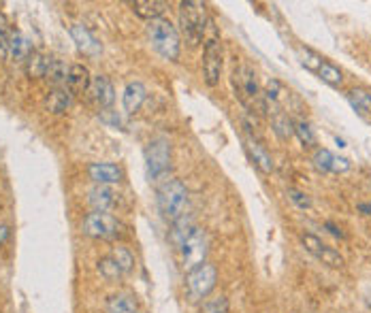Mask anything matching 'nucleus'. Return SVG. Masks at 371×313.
Wrapping results in <instances>:
<instances>
[{"label": "nucleus", "instance_id": "obj_1", "mask_svg": "<svg viewBox=\"0 0 371 313\" xmlns=\"http://www.w3.org/2000/svg\"><path fill=\"white\" fill-rule=\"evenodd\" d=\"M156 204H158V211H161V216L165 220H169L171 224L177 222L180 218L188 216L190 198H188L186 186L180 179H169L163 186H158Z\"/></svg>", "mask_w": 371, "mask_h": 313}, {"label": "nucleus", "instance_id": "obj_2", "mask_svg": "<svg viewBox=\"0 0 371 313\" xmlns=\"http://www.w3.org/2000/svg\"><path fill=\"white\" fill-rule=\"evenodd\" d=\"M147 36H149V43H151L154 51L156 54H161L165 60L175 62L180 58L182 39H180L177 28L169 20L161 18V20L147 22Z\"/></svg>", "mask_w": 371, "mask_h": 313}, {"label": "nucleus", "instance_id": "obj_3", "mask_svg": "<svg viewBox=\"0 0 371 313\" xmlns=\"http://www.w3.org/2000/svg\"><path fill=\"white\" fill-rule=\"evenodd\" d=\"M180 26L188 45H198L205 36V5L188 0L180 3Z\"/></svg>", "mask_w": 371, "mask_h": 313}, {"label": "nucleus", "instance_id": "obj_4", "mask_svg": "<svg viewBox=\"0 0 371 313\" xmlns=\"http://www.w3.org/2000/svg\"><path fill=\"white\" fill-rule=\"evenodd\" d=\"M145 169L149 179L158 181L171 171V145L165 137L151 139L145 147Z\"/></svg>", "mask_w": 371, "mask_h": 313}, {"label": "nucleus", "instance_id": "obj_5", "mask_svg": "<svg viewBox=\"0 0 371 313\" xmlns=\"http://www.w3.org/2000/svg\"><path fill=\"white\" fill-rule=\"evenodd\" d=\"M81 230L90 239H100V241H116L124 235V226L118 218L109 214H88L83 218Z\"/></svg>", "mask_w": 371, "mask_h": 313}, {"label": "nucleus", "instance_id": "obj_6", "mask_svg": "<svg viewBox=\"0 0 371 313\" xmlns=\"http://www.w3.org/2000/svg\"><path fill=\"white\" fill-rule=\"evenodd\" d=\"M216 281H218V269L211 265V263H203L201 267L192 269V271L186 275V292H188V298L194 300V302L205 300L211 292H214Z\"/></svg>", "mask_w": 371, "mask_h": 313}, {"label": "nucleus", "instance_id": "obj_7", "mask_svg": "<svg viewBox=\"0 0 371 313\" xmlns=\"http://www.w3.org/2000/svg\"><path fill=\"white\" fill-rule=\"evenodd\" d=\"M182 251V267L184 271H192L196 267H201L207 258V251H209V241H207V235L203 228H194V232L186 239V243L180 247Z\"/></svg>", "mask_w": 371, "mask_h": 313}, {"label": "nucleus", "instance_id": "obj_8", "mask_svg": "<svg viewBox=\"0 0 371 313\" xmlns=\"http://www.w3.org/2000/svg\"><path fill=\"white\" fill-rule=\"evenodd\" d=\"M222 43L218 39H209L203 49V77L207 85H218L222 75Z\"/></svg>", "mask_w": 371, "mask_h": 313}, {"label": "nucleus", "instance_id": "obj_9", "mask_svg": "<svg viewBox=\"0 0 371 313\" xmlns=\"http://www.w3.org/2000/svg\"><path fill=\"white\" fill-rule=\"evenodd\" d=\"M233 83L237 90V96L241 98L243 104L256 102V98L260 96V88H258V79L254 69H250L248 64H241L239 69H235L233 73Z\"/></svg>", "mask_w": 371, "mask_h": 313}, {"label": "nucleus", "instance_id": "obj_10", "mask_svg": "<svg viewBox=\"0 0 371 313\" xmlns=\"http://www.w3.org/2000/svg\"><path fill=\"white\" fill-rule=\"evenodd\" d=\"M301 241H303V245H305V249L311 253V256H316L318 260H321L323 265H329L331 269H342L344 267V256L337 251V249H333V247H329L327 243H323L318 237H313V235H303L301 237Z\"/></svg>", "mask_w": 371, "mask_h": 313}, {"label": "nucleus", "instance_id": "obj_11", "mask_svg": "<svg viewBox=\"0 0 371 313\" xmlns=\"http://www.w3.org/2000/svg\"><path fill=\"white\" fill-rule=\"evenodd\" d=\"M311 162L313 167L321 171V173H346L350 171V160L348 158H342V155H335L333 151L321 147V149H316L313 155H311Z\"/></svg>", "mask_w": 371, "mask_h": 313}, {"label": "nucleus", "instance_id": "obj_12", "mask_svg": "<svg viewBox=\"0 0 371 313\" xmlns=\"http://www.w3.org/2000/svg\"><path fill=\"white\" fill-rule=\"evenodd\" d=\"M88 177L96 186H116L124 179V171L112 162H92L88 167Z\"/></svg>", "mask_w": 371, "mask_h": 313}, {"label": "nucleus", "instance_id": "obj_13", "mask_svg": "<svg viewBox=\"0 0 371 313\" xmlns=\"http://www.w3.org/2000/svg\"><path fill=\"white\" fill-rule=\"evenodd\" d=\"M88 94L92 96V100L98 104L100 109H109L112 104H114V100H116L114 83L109 81V77H104V75H96V77H92V83H90Z\"/></svg>", "mask_w": 371, "mask_h": 313}, {"label": "nucleus", "instance_id": "obj_14", "mask_svg": "<svg viewBox=\"0 0 371 313\" xmlns=\"http://www.w3.org/2000/svg\"><path fill=\"white\" fill-rule=\"evenodd\" d=\"M71 36H73L77 49L81 51L83 56H88V58H98L100 56L102 47H100L98 39L83 24H73L71 26Z\"/></svg>", "mask_w": 371, "mask_h": 313}, {"label": "nucleus", "instance_id": "obj_15", "mask_svg": "<svg viewBox=\"0 0 371 313\" xmlns=\"http://www.w3.org/2000/svg\"><path fill=\"white\" fill-rule=\"evenodd\" d=\"M147 98V90L141 81H128L122 94V107L126 116H135Z\"/></svg>", "mask_w": 371, "mask_h": 313}, {"label": "nucleus", "instance_id": "obj_16", "mask_svg": "<svg viewBox=\"0 0 371 313\" xmlns=\"http://www.w3.org/2000/svg\"><path fill=\"white\" fill-rule=\"evenodd\" d=\"M88 202H90V207L94 209V211L107 214L116 204V192L109 186H94L88 192Z\"/></svg>", "mask_w": 371, "mask_h": 313}, {"label": "nucleus", "instance_id": "obj_17", "mask_svg": "<svg viewBox=\"0 0 371 313\" xmlns=\"http://www.w3.org/2000/svg\"><path fill=\"white\" fill-rule=\"evenodd\" d=\"M90 83H92L90 71L83 64H71L69 79H67V90L73 96H81V94H86L90 90Z\"/></svg>", "mask_w": 371, "mask_h": 313}, {"label": "nucleus", "instance_id": "obj_18", "mask_svg": "<svg viewBox=\"0 0 371 313\" xmlns=\"http://www.w3.org/2000/svg\"><path fill=\"white\" fill-rule=\"evenodd\" d=\"M169 9V3H165V0H137V3H133V11L137 18L141 20H161Z\"/></svg>", "mask_w": 371, "mask_h": 313}, {"label": "nucleus", "instance_id": "obj_19", "mask_svg": "<svg viewBox=\"0 0 371 313\" xmlns=\"http://www.w3.org/2000/svg\"><path fill=\"white\" fill-rule=\"evenodd\" d=\"M71 100H73V94L67 88H54L45 96V109L54 116H60L71 107Z\"/></svg>", "mask_w": 371, "mask_h": 313}, {"label": "nucleus", "instance_id": "obj_20", "mask_svg": "<svg viewBox=\"0 0 371 313\" xmlns=\"http://www.w3.org/2000/svg\"><path fill=\"white\" fill-rule=\"evenodd\" d=\"M245 147H248V151H250V155H252L254 165H256L262 173H271V171H274V160H271L269 151L264 149V145H260L252 134L245 139Z\"/></svg>", "mask_w": 371, "mask_h": 313}, {"label": "nucleus", "instance_id": "obj_21", "mask_svg": "<svg viewBox=\"0 0 371 313\" xmlns=\"http://www.w3.org/2000/svg\"><path fill=\"white\" fill-rule=\"evenodd\" d=\"M139 309V302L133 294H126V292H118V294H112L104 302V311L107 313H137Z\"/></svg>", "mask_w": 371, "mask_h": 313}, {"label": "nucleus", "instance_id": "obj_22", "mask_svg": "<svg viewBox=\"0 0 371 313\" xmlns=\"http://www.w3.org/2000/svg\"><path fill=\"white\" fill-rule=\"evenodd\" d=\"M30 56H32L30 41L20 30H13L11 41H9V58L15 60V62H22V60H28Z\"/></svg>", "mask_w": 371, "mask_h": 313}, {"label": "nucleus", "instance_id": "obj_23", "mask_svg": "<svg viewBox=\"0 0 371 313\" xmlns=\"http://www.w3.org/2000/svg\"><path fill=\"white\" fill-rule=\"evenodd\" d=\"M194 222H192V218L190 216H184V218H180L177 222H173V226H171V230H169V239H171V243L180 249L184 243H186V239L194 232Z\"/></svg>", "mask_w": 371, "mask_h": 313}, {"label": "nucleus", "instance_id": "obj_24", "mask_svg": "<svg viewBox=\"0 0 371 313\" xmlns=\"http://www.w3.org/2000/svg\"><path fill=\"white\" fill-rule=\"evenodd\" d=\"M348 100L352 104V109L365 118V120H371V94L367 90H360V88H354L348 92Z\"/></svg>", "mask_w": 371, "mask_h": 313}, {"label": "nucleus", "instance_id": "obj_25", "mask_svg": "<svg viewBox=\"0 0 371 313\" xmlns=\"http://www.w3.org/2000/svg\"><path fill=\"white\" fill-rule=\"evenodd\" d=\"M69 69H71V67H67V62L51 58V62H49V67H47V73H45V79H47L51 85H54V88H67Z\"/></svg>", "mask_w": 371, "mask_h": 313}, {"label": "nucleus", "instance_id": "obj_26", "mask_svg": "<svg viewBox=\"0 0 371 313\" xmlns=\"http://www.w3.org/2000/svg\"><path fill=\"white\" fill-rule=\"evenodd\" d=\"M51 58L41 54V51H32V56L26 60V73L30 79H45L47 67H49Z\"/></svg>", "mask_w": 371, "mask_h": 313}, {"label": "nucleus", "instance_id": "obj_27", "mask_svg": "<svg viewBox=\"0 0 371 313\" xmlns=\"http://www.w3.org/2000/svg\"><path fill=\"white\" fill-rule=\"evenodd\" d=\"M112 260L114 263L120 267V271L126 275V273H130L133 269H135V256H133V251L128 249V247H124V245H118V247H114L112 249Z\"/></svg>", "mask_w": 371, "mask_h": 313}, {"label": "nucleus", "instance_id": "obj_28", "mask_svg": "<svg viewBox=\"0 0 371 313\" xmlns=\"http://www.w3.org/2000/svg\"><path fill=\"white\" fill-rule=\"evenodd\" d=\"M271 126H274V132H276L282 141H286V139H290V137L295 134V124H292V122L288 120V116L282 113V111H276V113H274Z\"/></svg>", "mask_w": 371, "mask_h": 313}, {"label": "nucleus", "instance_id": "obj_29", "mask_svg": "<svg viewBox=\"0 0 371 313\" xmlns=\"http://www.w3.org/2000/svg\"><path fill=\"white\" fill-rule=\"evenodd\" d=\"M318 77H321L325 83L333 85V88H339V85L344 83L342 71H339L335 64H331V62H323V64H321V69H318Z\"/></svg>", "mask_w": 371, "mask_h": 313}, {"label": "nucleus", "instance_id": "obj_30", "mask_svg": "<svg viewBox=\"0 0 371 313\" xmlns=\"http://www.w3.org/2000/svg\"><path fill=\"white\" fill-rule=\"evenodd\" d=\"M98 273L107 279V281H118L124 273L120 271V267L112 260V256H104L98 260Z\"/></svg>", "mask_w": 371, "mask_h": 313}, {"label": "nucleus", "instance_id": "obj_31", "mask_svg": "<svg viewBox=\"0 0 371 313\" xmlns=\"http://www.w3.org/2000/svg\"><path fill=\"white\" fill-rule=\"evenodd\" d=\"M11 24L5 13H0V58H9V41H11Z\"/></svg>", "mask_w": 371, "mask_h": 313}, {"label": "nucleus", "instance_id": "obj_32", "mask_svg": "<svg viewBox=\"0 0 371 313\" xmlns=\"http://www.w3.org/2000/svg\"><path fill=\"white\" fill-rule=\"evenodd\" d=\"M295 134L299 137L301 145H305V147H313L316 145V132H313V128L305 120L295 122Z\"/></svg>", "mask_w": 371, "mask_h": 313}, {"label": "nucleus", "instance_id": "obj_33", "mask_svg": "<svg viewBox=\"0 0 371 313\" xmlns=\"http://www.w3.org/2000/svg\"><path fill=\"white\" fill-rule=\"evenodd\" d=\"M299 56H301V64L307 67L309 71H316V73H318V69H321V64L325 62L321 56L313 54V51H309V49H305V47H299Z\"/></svg>", "mask_w": 371, "mask_h": 313}, {"label": "nucleus", "instance_id": "obj_34", "mask_svg": "<svg viewBox=\"0 0 371 313\" xmlns=\"http://www.w3.org/2000/svg\"><path fill=\"white\" fill-rule=\"evenodd\" d=\"M203 313H229V300L227 296H216L205 302Z\"/></svg>", "mask_w": 371, "mask_h": 313}, {"label": "nucleus", "instance_id": "obj_35", "mask_svg": "<svg viewBox=\"0 0 371 313\" xmlns=\"http://www.w3.org/2000/svg\"><path fill=\"white\" fill-rule=\"evenodd\" d=\"M288 198L299 207V209H309L311 207V200L305 192H299V190H288Z\"/></svg>", "mask_w": 371, "mask_h": 313}, {"label": "nucleus", "instance_id": "obj_36", "mask_svg": "<svg viewBox=\"0 0 371 313\" xmlns=\"http://www.w3.org/2000/svg\"><path fill=\"white\" fill-rule=\"evenodd\" d=\"M9 235H11V230H9V226H5V224H0V245H3L7 239H9Z\"/></svg>", "mask_w": 371, "mask_h": 313}, {"label": "nucleus", "instance_id": "obj_37", "mask_svg": "<svg viewBox=\"0 0 371 313\" xmlns=\"http://www.w3.org/2000/svg\"><path fill=\"white\" fill-rule=\"evenodd\" d=\"M325 226L329 228V232H331L333 237H339V239H344V232H342V228H337V226H335V224H331V222H327Z\"/></svg>", "mask_w": 371, "mask_h": 313}, {"label": "nucleus", "instance_id": "obj_38", "mask_svg": "<svg viewBox=\"0 0 371 313\" xmlns=\"http://www.w3.org/2000/svg\"><path fill=\"white\" fill-rule=\"evenodd\" d=\"M358 209H360V211H365V216H369V214H371V204H360Z\"/></svg>", "mask_w": 371, "mask_h": 313}]
</instances>
